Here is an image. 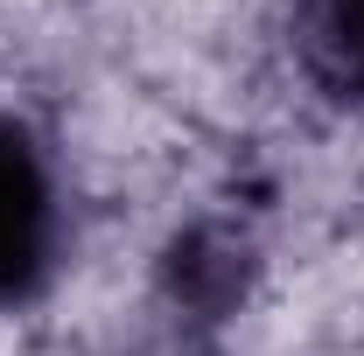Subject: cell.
<instances>
[{"mask_svg": "<svg viewBox=\"0 0 364 356\" xmlns=\"http://www.w3.org/2000/svg\"><path fill=\"white\" fill-rule=\"evenodd\" d=\"M49 245V182L36 147L0 126V301H14L28 287V272L43 266Z\"/></svg>", "mask_w": 364, "mask_h": 356, "instance_id": "6da1fadb", "label": "cell"}, {"mask_svg": "<svg viewBox=\"0 0 364 356\" xmlns=\"http://www.w3.org/2000/svg\"><path fill=\"white\" fill-rule=\"evenodd\" d=\"M301 56L329 91L364 98V0H301Z\"/></svg>", "mask_w": 364, "mask_h": 356, "instance_id": "7a4b0ae2", "label": "cell"}]
</instances>
